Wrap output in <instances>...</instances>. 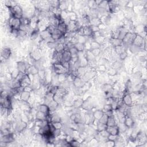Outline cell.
Here are the masks:
<instances>
[{
	"label": "cell",
	"mask_w": 147,
	"mask_h": 147,
	"mask_svg": "<svg viewBox=\"0 0 147 147\" xmlns=\"http://www.w3.org/2000/svg\"><path fill=\"white\" fill-rule=\"evenodd\" d=\"M137 33L135 32H128L126 35L122 40V45L126 48L127 47H130L133 43L135 39L137 36Z\"/></svg>",
	"instance_id": "cell-1"
},
{
	"label": "cell",
	"mask_w": 147,
	"mask_h": 147,
	"mask_svg": "<svg viewBox=\"0 0 147 147\" xmlns=\"http://www.w3.org/2000/svg\"><path fill=\"white\" fill-rule=\"evenodd\" d=\"M8 8L9 9V12L11 16L19 18L21 19V18H23V10L21 8V7L17 4L15 5L14 6L12 7H8Z\"/></svg>",
	"instance_id": "cell-2"
},
{
	"label": "cell",
	"mask_w": 147,
	"mask_h": 147,
	"mask_svg": "<svg viewBox=\"0 0 147 147\" xmlns=\"http://www.w3.org/2000/svg\"><path fill=\"white\" fill-rule=\"evenodd\" d=\"M21 25V20L19 18L10 17L8 21V26L12 30H19Z\"/></svg>",
	"instance_id": "cell-3"
},
{
	"label": "cell",
	"mask_w": 147,
	"mask_h": 147,
	"mask_svg": "<svg viewBox=\"0 0 147 147\" xmlns=\"http://www.w3.org/2000/svg\"><path fill=\"white\" fill-rule=\"evenodd\" d=\"M122 103L128 107H131L133 105V99L130 93L124 94L121 98Z\"/></svg>",
	"instance_id": "cell-4"
},
{
	"label": "cell",
	"mask_w": 147,
	"mask_h": 147,
	"mask_svg": "<svg viewBox=\"0 0 147 147\" xmlns=\"http://www.w3.org/2000/svg\"><path fill=\"white\" fill-rule=\"evenodd\" d=\"M133 45H135L136 46H137L140 48L143 47L144 45H145V41L144 40V37L140 35V34H137L134 41H133Z\"/></svg>",
	"instance_id": "cell-5"
},
{
	"label": "cell",
	"mask_w": 147,
	"mask_h": 147,
	"mask_svg": "<svg viewBox=\"0 0 147 147\" xmlns=\"http://www.w3.org/2000/svg\"><path fill=\"white\" fill-rule=\"evenodd\" d=\"M28 68V67L24 61H20L17 63V69L20 73L26 74Z\"/></svg>",
	"instance_id": "cell-6"
},
{
	"label": "cell",
	"mask_w": 147,
	"mask_h": 147,
	"mask_svg": "<svg viewBox=\"0 0 147 147\" xmlns=\"http://www.w3.org/2000/svg\"><path fill=\"white\" fill-rule=\"evenodd\" d=\"M71 54L70 52H69V50H64L63 51L61 52V61L69 62L71 60Z\"/></svg>",
	"instance_id": "cell-7"
},
{
	"label": "cell",
	"mask_w": 147,
	"mask_h": 147,
	"mask_svg": "<svg viewBox=\"0 0 147 147\" xmlns=\"http://www.w3.org/2000/svg\"><path fill=\"white\" fill-rule=\"evenodd\" d=\"M12 55L11 49L8 47H4L1 51V58L4 60H8Z\"/></svg>",
	"instance_id": "cell-8"
},
{
	"label": "cell",
	"mask_w": 147,
	"mask_h": 147,
	"mask_svg": "<svg viewBox=\"0 0 147 147\" xmlns=\"http://www.w3.org/2000/svg\"><path fill=\"white\" fill-rule=\"evenodd\" d=\"M124 124H125V126L128 128V129H131V128H132L133 126H134L135 121L130 116H126L125 117Z\"/></svg>",
	"instance_id": "cell-9"
},
{
	"label": "cell",
	"mask_w": 147,
	"mask_h": 147,
	"mask_svg": "<svg viewBox=\"0 0 147 147\" xmlns=\"http://www.w3.org/2000/svg\"><path fill=\"white\" fill-rule=\"evenodd\" d=\"M106 130H108V132L109 133L110 135L117 136L119 135L120 133L118 125H115V126L113 127H107Z\"/></svg>",
	"instance_id": "cell-10"
},
{
	"label": "cell",
	"mask_w": 147,
	"mask_h": 147,
	"mask_svg": "<svg viewBox=\"0 0 147 147\" xmlns=\"http://www.w3.org/2000/svg\"><path fill=\"white\" fill-rule=\"evenodd\" d=\"M57 29L58 30L62 33L63 34H65L67 32V25L65 23V21H61L59 22V24L57 26Z\"/></svg>",
	"instance_id": "cell-11"
},
{
	"label": "cell",
	"mask_w": 147,
	"mask_h": 147,
	"mask_svg": "<svg viewBox=\"0 0 147 147\" xmlns=\"http://www.w3.org/2000/svg\"><path fill=\"white\" fill-rule=\"evenodd\" d=\"M40 69L36 65H31L27 69V73L26 74L32 75L33 76L38 75Z\"/></svg>",
	"instance_id": "cell-12"
},
{
	"label": "cell",
	"mask_w": 147,
	"mask_h": 147,
	"mask_svg": "<svg viewBox=\"0 0 147 147\" xmlns=\"http://www.w3.org/2000/svg\"><path fill=\"white\" fill-rule=\"evenodd\" d=\"M37 110H38V111H40L43 112V113H44L47 115H48L51 114L50 109L49 108L48 106V105H47V104H45V103L40 104L39 106H38Z\"/></svg>",
	"instance_id": "cell-13"
},
{
	"label": "cell",
	"mask_w": 147,
	"mask_h": 147,
	"mask_svg": "<svg viewBox=\"0 0 147 147\" xmlns=\"http://www.w3.org/2000/svg\"><path fill=\"white\" fill-rule=\"evenodd\" d=\"M20 97L21 101H23V102H28V101L29 100V99L31 98V93L25 92V91L23 90V92L21 93Z\"/></svg>",
	"instance_id": "cell-14"
},
{
	"label": "cell",
	"mask_w": 147,
	"mask_h": 147,
	"mask_svg": "<svg viewBox=\"0 0 147 147\" xmlns=\"http://www.w3.org/2000/svg\"><path fill=\"white\" fill-rule=\"evenodd\" d=\"M13 141H14V137H13L12 133H10L9 135L2 136L1 137V142H4L6 144L11 143Z\"/></svg>",
	"instance_id": "cell-15"
},
{
	"label": "cell",
	"mask_w": 147,
	"mask_h": 147,
	"mask_svg": "<svg viewBox=\"0 0 147 147\" xmlns=\"http://www.w3.org/2000/svg\"><path fill=\"white\" fill-rule=\"evenodd\" d=\"M53 100L58 103L59 105H61V103H63L65 102V97L58 94V93H56V94H53Z\"/></svg>",
	"instance_id": "cell-16"
},
{
	"label": "cell",
	"mask_w": 147,
	"mask_h": 147,
	"mask_svg": "<svg viewBox=\"0 0 147 147\" xmlns=\"http://www.w3.org/2000/svg\"><path fill=\"white\" fill-rule=\"evenodd\" d=\"M118 125L117 123V120L115 118L114 116H109V118L107 122L106 125L107 127H113L115 126V125Z\"/></svg>",
	"instance_id": "cell-17"
},
{
	"label": "cell",
	"mask_w": 147,
	"mask_h": 147,
	"mask_svg": "<svg viewBox=\"0 0 147 147\" xmlns=\"http://www.w3.org/2000/svg\"><path fill=\"white\" fill-rule=\"evenodd\" d=\"M109 41H110V44H111L112 46L114 47V48L117 46H119V45H122V40L120 39H114V38H111L110 37Z\"/></svg>",
	"instance_id": "cell-18"
},
{
	"label": "cell",
	"mask_w": 147,
	"mask_h": 147,
	"mask_svg": "<svg viewBox=\"0 0 147 147\" xmlns=\"http://www.w3.org/2000/svg\"><path fill=\"white\" fill-rule=\"evenodd\" d=\"M83 34L84 36L87 37H91L93 34V32L90 28V25H84L83 29Z\"/></svg>",
	"instance_id": "cell-19"
},
{
	"label": "cell",
	"mask_w": 147,
	"mask_h": 147,
	"mask_svg": "<svg viewBox=\"0 0 147 147\" xmlns=\"http://www.w3.org/2000/svg\"><path fill=\"white\" fill-rule=\"evenodd\" d=\"M47 114L43 113L40 111H37L35 116V119L37 120H41V121H45L46 120Z\"/></svg>",
	"instance_id": "cell-20"
},
{
	"label": "cell",
	"mask_w": 147,
	"mask_h": 147,
	"mask_svg": "<svg viewBox=\"0 0 147 147\" xmlns=\"http://www.w3.org/2000/svg\"><path fill=\"white\" fill-rule=\"evenodd\" d=\"M104 114V112L102 110H97L94 111V113H93V116L94 117V118L96 120L99 121L100 119L102 117V116Z\"/></svg>",
	"instance_id": "cell-21"
},
{
	"label": "cell",
	"mask_w": 147,
	"mask_h": 147,
	"mask_svg": "<svg viewBox=\"0 0 147 147\" xmlns=\"http://www.w3.org/2000/svg\"><path fill=\"white\" fill-rule=\"evenodd\" d=\"M40 36V32L38 28H34L30 32V38L31 40L36 39L37 37Z\"/></svg>",
	"instance_id": "cell-22"
},
{
	"label": "cell",
	"mask_w": 147,
	"mask_h": 147,
	"mask_svg": "<svg viewBox=\"0 0 147 147\" xmlns=\"http://www.w3.org/2000/svg\"><path fill=\"white\" fill-rule=\"evenodd\" d=\"M21 25L26 26H31V19L28 17H23L21 18Z\"/></svg>",
	"instance_id": "cell-23"
},
{
	"label": "cell",
	"mask_w": 147,
	"mask_h": 147,
	"mask_svg": "<svg viewBox=\"0 0 147 147\" xmlns=\"http://www.w3.org/2000/svg\"><path fill=\"white\" fill-rule=\"evenodd\" d=\"M59 104L58 103H57L53 100H52V101H51L50 102H49L48 103V106L49 108L50 109L51 112V111H55L58 108V107L59 106Z\"/></svg>",
	"instance_id": "cell-24"
},
{
	"label": "cell",
	"mask_w": 147,
	"mask_h": 147,
	"mask_svg": "<svg viewBox=\"0 0 147 147\" xmlns=\"http://www.w3.org/2000/svg\"><path fill=\"white\" fill-rule=\"evenodd\" d=\"M57 93L65 97V96H66L68 92L67 89L66 88L64 87L63 86H59V89L58 90Z\"/></svg>",
	"instance_id": "cell-25"
},
{
	"label": "cell",
	"mask_w": 147,
	"mask_h": 147,
	"mask_svg": "<svg viewBox=\"0 0 147 147\" xmlns=\"http://www.w3.org/2000/svg\"><path fill=\"white\" fill-rule=\"evenodd\" d=\"M40 36L41 40H45L48 38L49 37L51 36V34L48 31H47L46 29H44V30L42 31L41 32H40Z\"/></svg>",
	"instance_id": "cell-26"
},
{
	"label": "cell",
	"mask_w": 147,
	"mask_h": 147,
	"mask_svg": "<svg viewBox=\"0 0 147 147\" xmlns=\"http://www.w3.org/2000/svg\"><path fill=\"white\" fill-rule=\"evenodd\" d=\"M74 47L79 52H83L85 50V44L81 43H79V42H78V43H76V44H75Z\"/></svg>",
	"instance_id": "cell-27"
},
{
	"label": "cell",
	"mask_w": 147,
	"mask_h": 147,
	"mask_svg": "<svg viewBox=\"0 0 147 147\" xmlns=\"http://www.w3.org/2000/svg\"><path fill=\"white\" fill-rule=\"evenodd\" d=\"M96 127H97V132H100L101 131L106 129L107 128V125L106 124H102V123H101L100 122H98Z\"/></svg>",
	"instance_id": "cell-28"
},
{
	"label": "cell",
	"mask_w": 147,
	"mask_h": 147,
	"mask_svg": "<svg viewBox=\"0 0 147 147\" xmlns=\"http://www.w3.org/2000/svg\"><path fill=\"white\" fill-rule=\"evenodd\" d=\"M114 48L115 52H116L117 54L118 55L120 54V53H121L122 52L125 51H126L125 49V47L123 45H119V46L116 47H114Z\"/></svg>",
	"instance_id": "cell-29"
},
{
	"label": "cell",
	"mask_w": 147,
	"mask_h": 147,
	"mask_svg": "<svg viewBox=\"0 0 147 147\" xmlns=\"http://www.w3.org/2000/svg\"><path fill=\"white\" fill-rule=\"evenodd\" d=\"M101 47V44L98 43V42L95 40L91 41L90 43V50L97 49V48H100Z\"/></svg>",
	"instance_id": "cell-30"
},
{
	"label": "cell",
	"mask_w": 147,
	"mask_h": 147,
	"mask_svg": "<svg viewBox=\"0 0 147 147\" xmlns=\"http://www.w3.org/2000/svg\"><path fill=\"white\" fill-rule=\"evenodd\" d=\"M51 114V122H55L58 121H61V117L58 114L52 113Z\"/></svg>",
	"instance_id": "cell-31"
},
{
	"label": "cell",
	"mask_w": 147,
	"mask_h": 147,
	"mask_svg": "<svg viewBox=\"0 0 147 147\" xmlns=\"http://www.w3.org/2000/svg\"><path fill=\"white\" fill-rule=\"evenodd\" d=\"M83 103V101L82 99H78L74 101L73 103V106L75 108H79V107L82 106Z\"/></svg>",
	"instance_id": "cell-32"
},
{
	"label": "cell",
	"mask_w": 147,
	"mask_h": 147,
	"mask_svg": "<svg viewBox=\"0 0 147 147\" xmlns=\"http://www.w3.org/2000/svg\"><path fill=\"white\" fill-rule=\"evenodd\" d=\"M27 33H28L24 31L23 30H21V29H19V30H18L17 32V37L19 39H23L26 36V35H27Z\"/></svg>",
	"instance_id": "cell-33"
},
{
	"label": "cell",
	"mask_w": 147,
	"mask_h": 147,
	"mask_svg": "<svg viewBox=\"0 0 147 147\" xmlns=\"http://www.w3.org/2000/svg\"><path fill=\"white\" fill-rule=\"evenodd\" d=\"M102 89L105 93H107L108 92H110L112 90V86L111 85L108 83H106L103 85L102 87Z\"/></svg>",
	"instance_id": "cell-34"
},
{
	"label": "cell",
	"mask_w": 147,
	"mask_h": 147,
	"mask_svg": "<svg viewBox=\"0 0 147 147\" xmlns=\"http://www.w3.org/2000/svg\"><path fill=\"white\" fill-rule=\"evenodd\" d=\"M53 127L55 128V129H61L63 127V124L61 121H58L55 122H52Z\"/></svg>",
	"instance_id": "cell-35"
},
{
	"label": "cell",
	"mask_w": 147,
	"mask_h": 147,
	"mask_svg": "<svg viewBox=\"0 0 147 147\" xmlns=\"http://www.w3.org/2000/svg\"><path fill=\"white\" fill-rule=\"evenodd\" d=\"M109 118V116L108 115H107L106 114L104 113L103 115L102 116V117H101V118L99 120V122H101V123H102V124H107V122H108V120Z\"/></svg>",
	"instance_id": "cell-36"
},
{
	"label": "cell",
	"mask_w": 147,
	"mask_h": 147,
	"mask_svg": "<svg viewBox=\"0 0 147 147\" xmlns=\"http://www.w3.org/2000/svg\"><path fill=\"white\" fill-rule=\"evenodd\" d=\"M102 110L104 112V113H105L108 111H110L113 110V109H112L110 103H106V105L103 106Z\"/></svg>",
	"instance_id": "cell-37"
},
{
	"label": "cell",
	"mask_w": 147,
	"mask_h": 147,
	"mask_svg": "<svg viewBox=\"0 0 147 147\" xmlns=\"http://www.w3.org/2000/svg\"><path fill=\"white\" fill-rule=\"evenodd\" d=\"M98 133H99V134L100 135L101 137L107 138V139H108V137L109 136V135H110V134H109V133L108 132V130H107L106 129L103 130L102 131H101V132H98Z\"/></svg>",
	"instance_id": "cell-38"
},
{
	"label": "cell",
	"mask_w": 147,
	"mask_h": 147,
	"mask_svg": "<svg viewBox=\"0 0 147 147\" xmlns=\"http://www.w3.org/2000/svg\"><path fill=\"white\" fill-rule=\"evenodd\" d=\"M69 146H79L81 145V143H79L78 140L74 139L73 140H72L71 142L69 143Z\"/></svg>",
	"instance_id": "cell-39"
},
{
	"label": "cell",
	"mask_w": 147,
	"mask_h": 147,
	"mask_svg": "<svg viewBox=\"0 0 147 147\" xmlns=\"http://www.w3.org/2000/svg\"><path fill=\"white\" fill-rule=\"evenodd\" d=\"M128 52L127 51H125L123 52H122L121 53H120L119 55V58L120 60H124L125 59H126V58L128 57Z\"/></svg>",
	"instance_id": "cell-40"
},
{
	"label": "cell",
	"mask_w": 147,
	"mask_h": 147,
	"mask_svg": "<svg viewBox=\"0 0 147 147\" xmlns=\"http://www.w3.org/2000/svg\"><path fill=\"white\" fill-rule=\"evenodd\" d=\"M92 53L93 54V55L96 58L98 56L100 55L101 53V50L100 48H97V49H94V50H91Z\"/></svg>",
	"instance_id": "cell-41"
},
{
	"label": "cell",
	"mask_w": 147,
	"mask_h": 147,
	"mask_svg": "<svg viewBox=\"0 0 147 147\" xmlns=\"http://www.w3.org/2000/svg\"><path fill=\"white\" fill-rule=\"evenodd\" d=\"M107 73H108L109 75H110L111 76H114L117 74V69H116L114 68H110L108 69Z\"/></svg>",
	"instance_id": "cell-42"
},
{
	"label": "cell",
	"mask_w": 147,
	"mask_h": 147,
	"mask_svg": "<svg viewBox=\"0 0 147 147\" xmlns=\"http://www.w3.org/2000/svg\"><path fill=\"white\" fill-rule=\"evenodd\" d=\"M90 28L92 29V31L93 32V33L97 32H100L101 31V29L99 28L98 26L96 25H90Z\"/></svg>",
	"instance_id": "cell-43"
},
{
	"label": "cell",
	"mask_w": 147,
	"mask_h": 147,
	"mask_svg": "<svg viewBox=\"0 0 147 147\" xmlns=\"http://www.w3.org/2000/svg\"><path fill=\"white\" fill-rule=\"evenodd\" d=\"M118 135H109V136L108 137V140L111 141H113V142H115L117 140V138H118Z\"/></svg>",
	"instance_id": "cell-44"
},
{
	"label": "cell",
	"mask_w": 147,
	"mask_h": 147,
	"mask_svg": "<svg viewBox=\"0 0 147 147\" xmlns=\"http://www.w3.org/2000/svg\"><path fill=\"white\" fill-rule=\"evenodd\" d=\"M23 90L31 93V92H32V91L33 90V87H32L31 85H29V86H26L24 87H23Z\"/></svg>",
	"instance_id": "cell-45"
},
{
	"label": "cell",
	"mask_w": 147,
	"mask_h": 147,
	"mask_svg": "<svg viewBox=\"0 0 147 147\" xmlns=\"http://www.w3.org/2000/svg\"><path fill=\"white\" fill-rule=\"evenodd\" d=\"M53 134L55 137H59L61 135V129H55L53 132Z\"/></svg>",
	"instance_id": "cell-46"
}]
</instances>
